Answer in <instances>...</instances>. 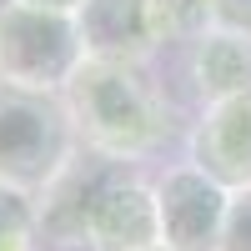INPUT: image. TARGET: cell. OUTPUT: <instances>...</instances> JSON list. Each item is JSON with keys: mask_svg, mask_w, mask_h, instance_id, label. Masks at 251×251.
Returning a JSON list of instances; mask_svg holds the SVG:
<instances>
[{"mask_svg": "<svg viewBox=\"0 0 251 251\" xmlns=\"http://www.w3.org/2000/svg\"><path fill=\"white\" fill-rule=\"evenodd\" d=\"M186 75H191V91H196L201 106L251 91V35H241V30H221V25L206 30L201 40H191Z\"/></svg>", "mask_w": 251, "mask_h": 251, "instance_id": "cell-8", "label": "cell"}, {"mask_svg": "<svg viewBox=\"0 0 251 251\" xmlns=\"http://www.w3.org/2000/svg\"><path fill=\"white\" fill-rule=\"evenodd\" d=\"M151 251H166V246H151Z\"/></svg>", "mask_w": 251, "mask_h": 251, "instance_id": "cell-14", "label": "cell"}, {"mask_svg": "<svg viewBox=\"0 0 251 251\" xmlns=\"http://www.w3.org/2000/svg\"><path fill=\"white\" fill-rule=\"evenodd\" d=\"M161 46H191L216 30V0H146Z\"/></svg>", "mask_w": 251, "mask_h": 251, "instance_id": "cell-9", "label": "cell"}, {"mask_svg": "<svg viewBox=\"0 0 251 251\" xmlns=\"http://www.w3.org/2000/svg\"><path fill=\"white\" fill-rule=\"evenodd\" d=\"M231 211V186L206 176L196 161H176L156 176V221L166 251H216Z\"/></svg>", "mask_w": 251, "mask_h": 251, "instance_id": "cell-5", "label": "cell"}, {"mask_svg": "<svg viewBox=\"0 0 251 251\" xmlns=\"http://www.w3.org/2000/svg\"><path fill=\"white\" fill-rule=\"evenodd\" d=\"M80 60H86V40L75 15L15 5V0L0 5V80L60 96Z\"/></svg>", "mask_w": 251, "mask_h": 251, "instance_id": "cell-3", "label": "cell"}, {"mask_svg": "<svg viewBox=\"0 0 251 251\" xmlns=\"http://www.w3.org/2000/svg\"><path fill=\"white\" fill-rule=\"evenodd\" d=\"M15 5H35V10H66V15H75L86 0H15Z\"/></svg>", "mask_w": 251, "mask_h": 251, "instance_id": "cell-13", "label": "cell"}, {"mask_svg": "<svg viewBox=\"0 0 251 251\" xmlns=\"http://www.w3.org/2000/svg\"><path fill=\"white\" fill-rule=\"evenodd\" d=\"M40 246V216L35 201L0 186V251H35Z\"/></svg>", "mask_w": 251, "mask_h": 251, "instance_id": "cell-10", "label": "cell"}, {"mask_svg": "<svg viewBox=\"0 0 251 251\" xmlns=\"http://www.w3.org/2000/svg\"><path fill=\"white\" fill-rule=\"evenodd\" d=\"M186 161H196L206 176H216L231 191H246L251 186V91L201 106L191 136H186Z\"/></svg>", "mask_w": 251, "mask_h": 251, "instance_id": "cell-6", "label": "cell"}, {"mask_svg": "<svg viewBox=\"0 0 251 251\" xmlns=\"http://www.w3.org/2000/svg\"><path fill=\"white\" fill-rule=\"evenodd\" d=\"M75 156H80V136L66 96L0 80V186L35 201L50 191V181Z\"/></svg>", "mask_w": 251, "mask_h": 251, "instance_id": "cell-2", "label": "cell"}, {"mask_svg": "<svg viewBox=\"0 0 251 251\" xmlns=\"http://www.w3.org/2000/svg\"><path fill=\"white\" fill-rule=\"evenodd\" d=\"M80 20V40L86 55H106V60H151L161 50L156 25H151V5L146 0H86L75 10Z\"/></svg>", "mask_w": 251, "mask_h": 251, "instance_id": "cell-7", "label": "cell"}, {"mask_svg": "<svg viewBox=\"0 0 251 251\" xmlns=\"http://www.w3.org/2000/svg\"><path fill=\"white\" fill-rule=\"evenodd\" d=\"M216 251H251V186L231 191V211H226V231Z\"/></svg>", "mask_w": 251, "mask_h": 251, "instance_id": "cell-11", "label": "cell"}, {"mask_svg": "<svg viewBox=\"0 0 251 251\" xmlns=\"http://www.w3.org/2000/svg\"><path fill=\"white\" fill-rule=\"evenodd\" d=\"M216 25L251 35V0H216Z\"/></svg>", "mask_w": 251, "mask_h": 251, "instance_id": "cell-12", "label": "cell"}, {"mask_svg": "<svg viewBox=\"0 0 251 251\" xmlns=\"http://www.w3.org/2000/svg\"><path fill=\"white\" fill-rule=\"evenodd\" d=\"M80 246L86 251H151L161 246V221H156V181L141 176L136 161H106L86 201L80 221Z\"/></svg>", "mask_w": 251, "mask_h": 251, "instance_id": "cell-4", "label": "cell"}, {"mask_svg": "<svg viewBox=\"0 0 251 251\" xmlns=\"http://www.w3.org/2000/svg\"><path fill=\"white\" fill-rule=\"evenodd\" d=\"M60 96L71 106L80 146L106 161H146L171 136V100L141 60L86 55Z\"/></svg>", "mask_w": 251, "mask_h": 251, "instance_id": "cell-1", "label": "cell"}]
</instances>
